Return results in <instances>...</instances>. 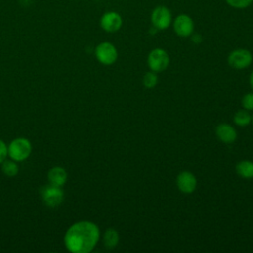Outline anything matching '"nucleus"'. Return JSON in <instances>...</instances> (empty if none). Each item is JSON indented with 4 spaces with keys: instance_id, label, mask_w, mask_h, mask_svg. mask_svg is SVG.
I'll return each mask as SVG.
<instances>
[{
    "instance_id": "a211bd4d",
    "label": "nucleus",
    "mask_w": 253,
    "mask_h": 253,
    "mask_svg": "<svg viewBox=\"0 0 253 253\" xmlns=\"http://www.w3.org/2000/svg\"><path fill=\"white\" fill-rule=\"evenodd\" d=\"M225 2L232 8L244 9L249 7L253 3V0H225Z\"/></svg>"
},
{
    "instance_id": "f8f14e48",
    "label": "nucleus",
    "mask_w": 253,
    "mask_h": 253,
    "mask_svg": "<svg viewBox=\"0 0 253 253\" xmlns=\"http://www.w3.org/2000/svg\"><path fill=\"white\" fill-rule=\"evenodd\" d=\"M47 178L51 185L61 187L66 182L67 174H66V171L62 167L54 166L49 170V172L47 174Z\"/></svg>"
},
{
    "instance_id": "f03ea898",
    "label": "nucleus",
    "mask_w": 253,
    "mask_h": 253,
    "mask_svg": "<svg viewBox=\"0 0 253 253\" xmlns=\"http://www.w3.org/2000/svg\"><path fill=\"white\" fill-rule=\"evenodd\" d=\"M31 152L32 145L27 138H16L12 140L8 146V154L15 161H23L27 159Z\"/></svg>"
},
{
    "instance_id": "aec40b11",
    "label": "nucleus",
    "mask_w": 253,
    "mask_h": 253,
    "mask_svg": "<svg viewBox=\"0 0 253 253\" xmlns=\"http://www.w3.org/2000/svg\"><path fill=\"white\" fill-rule=\"evenodd\" d=\"M8 155V147L3 140L0 139V162H3Z\"/></svg>"
},
{
    "instance_id": "9b49d317",
    "label": "nucleus",
    "mask_w": 253,
    "mask_h": 253,
    "mask_svg": "<svg viewBox=\"0 0 253 253\" xmlns=\"http://www.w3.org/2000/svg\"><path fill=\"white\" fill-rule=\"evenodd\" d=\"M215 134L223 143H232L237 138V132L235 128L228 124H220L215 128Z\"/></svg>"
},
{
    "instance_id": "f257e3e1",
    "label": "nucleus",
    "mask_w": 253,
    "mask_h": 253,
    "mask_svg": "<svg viewBox=\"0 0 253 253\" xmlns=\"http://www.w3.org/2000/svg\"><path fill=\"white\" fill-rule=\"evenodd\" d=\"M100 238L99 227L91 221H79L72 224L64 236V244L72 253H89Z\"/></svg>"
},
{
    "instance_id": "4be33fe9",
    "label": "nucleus",
    "mask_w": 253,
    "mask_h": 253,
    "mask_svg": "<svg viewBox=\"0 0 253 253\" xmlns=\"http://www.w3.org/2000/svg\"><path fill=\"white\" fill-rule=\"evenodd\" d=\"M251 122H252V125H253V116H252V118H251Z\"/></svg>"
},
{
    "instance_id": "412c9836",
    "label": "nucleus",
    "mask_w": 253,
    "mask_h": 253,
    "mask_svg": "<svg viewBox=\"0 0 253 253\" xmlns=\"http://www.w3.org/2000/svg\"><path fill=\"white\" fill-rule=\"evenodd\" d=\"M249 84H250L251 88L253 89V71L250 73V76H249Z\"/></svg>"
},
{
    "instance_id": "7ed1b4c3",
    "label": "nucleus",
    "mask_w": 253,
    "mask_h": 253,
    "mask_svg": "<svg viewBox=\"0 0 253 253\" xmlns=\"http://www.w3.org/2000/svg\"><path fill=\"white\" fill-rule=\"evenodd\" d=\"M150 21L155 29L166 30L170 27L172 23L171 11L166 6H156L151 12Z\"/></svg>"
},
{
    "instance_id": "20e7f679",
    "label": "nucleus",
    "mask_w": 253,
    "mask_h": 253,
    "mask_svg": "<svg viewBox=\"0 0 253 253\" xmlns=\"http://www.w3.org/2000/svg\"><path fill=\"white\" fill-rule=\"evenodd\" d=\"M170 62V58L168 53L162 48H154L152 49L147 56V64L151 71L161 72L164 71Z\"/></svg>"
},
{
    "instance_id": "1a4fd4ad",
    "label": "nucleus",
    "mask_w": 253,
    "mask_h": 253,
    "mask_svg": "<svg viewBox=\"0 0 253 253\" xmlns=\"http://www.w3.org/2000/svg\"><path fill=\"white\" fill-rule=\"evenodd\" d=\"M101 28L108 33L118 32L123 26L122 16L114 11L106 12L100 20Z\"/></svg>"
},
{
    "instance_id": "2eb2a0df",
    "label": "nucleus",
    "mask_w": 253,
    "mask_h": 253,
    "mask_svg": "<svg viewBox=\"0 0 253 253\" xmlns=\"http://www.w3.org/2000/svg\"><path fill=\"white\" fill-rule=\"evenodd\" d=\"M251 115L245 109L238 110L233 116V122L238 126H246L251 123Z\"/></svg>"
},
{
    "instance_id": "423d86ee",
    "label": "nucleus",
    "mask_w": 253,
    "mask_h": 253,
    "mask_svg": "<svg viewBox=\"0 0 253 253\" xmlns=\"http://www.w3.org/2000/svg\"><path fill=\"white\" fill-rule=\"evenodd\" d=\"M253 60L252 53L245 48H237L232 50L227 57L228 64L236 69H243L248 67Z\"/></svg>"
},
{
    "instance_id": "39448f33",
    "label": "nucleus",
    "mask_w": 253,
    "mask_h": 253,
    "mask_svg": "<svg viewBox=\"0 0 253 253\" xmlns=\"http://www.w3.org/2000/svg\"><path fill=\"white\" fill-rule=\"evenodd\" d=\"M95 55L100 63L104 65H111L115 63L118 58V50L113 43L104 42L97 45Z\"/></svg>"
},
{
    "instance_id": "6ab92c4d",
    "label": "nucleus",
    "mask_w": 253,
    "mask_h": 253,
    "mask_svg": "<svg viewBox=\"0 0 253 253\" xmlns=\"http://www.w3.org/2000/svg\"><path fill=\"white\" fill-rule=\"evenodd\" d=\"M242 106L247 111H253V93H247L241 100Z\"/></svg>"
},
{
    "instance_id": "ddd939ff",
    "label": "nucleus",
    "mask_w": 253,
    "mask_h": 253,
    "mask_svg": "<svg viewBox=\"0 0 253 253\" xmlns=\"http://www.w3.org/2000/svg\"><path fill=\"white\" fill-rule=\"evenodd\" d=\"M236 173L244 179L253 178V162L250 160H241L236 164Z\"/></svg>"
},
{
    "instance_id": "dca6fc26",
    "label": "nucleus",
    "mask_w": 253,
    "mask_h": 253,
    "mask_svg": "<svg viewBox=\"0 0 253 253\" xmlns=\"http://www.w3.org/2000/svg\"><path fill=\"white\" fill-rule=\"evenodd\" d=\"M18 165L11 160H4L2 163V172L8 177H14L18 174Z\"/></svg>"
},
{
    "instance_id": "0eeeda50",
    "label": "nucleus",
    "mask_w": 253,
    "mask_h": 253,
    "mask_svg": "<svg viewBox=\"0 0 253 253\" xmlns=\"http://www.w3.org/2000/svg\"><path fill=\"white\" fill-rule=\"evenodd\" d=\"M41 196L43 203L50 207H57L63 201V192L58 186L46 185L41 189Z\"/></svg>"
},
{
    "instance_id": "4468645a",
    "label": "nucleus",
    "mask_w": 253,
    "mask_h": 253,
    "mask_svg": "<svg viewBox=\"0 0 253 253\" xmlns=\"http://www.w3.org/2000/svg\"><path fill=\"white\" fill-rule=\"evenodd\" d=\"M119 233L116 229L114 228H108L103 236V241H104V245L108 248V249H113L115 248L118 243H119Z\"/></svg>"
},
{
    "instance_id": "6e6552de",
    "label": "nucleus",
    "mask_w": 253,
    "mask_h": 253,
    "mask_svg": "<svg viewBox=\"0 0 253 253\" xmlns=\"http://www.w3.org/2000/svg\"><path fill=\"white\" fill-rule=\"evenodd\" d=\"M194 21L189 15L180 14L173 21L174 32L181 38L190 37L194 32Z\"/></svg>"
},
{
    "instance_id": "9d476101",
    "label": "nucleus",
    "mask_w": 253,
    "mask_h": 253,
    "mask_svg": "<svg viewBox=\"0 0 253 253\" xmlns=\"http://www.w3.org/2000/svg\"><path fill=\"white\" fill-rule=\"evenodd\" d=\"M176 184L182 193L191 194L196 190L197 179L193 173L189 171H183L177 176Z\"/></svg>"
},
{
    "instance_id": "f3484780",
    "label": "nucleus",
    "mask_w": 253,
    "mask_h": 253,
    "mask_svg": "<svg viewBox=\"0 0 253 253\" xmlns=\"http://www.w3.org/2000/svg\"><path fill=\"white\" fill-rule=\"evenodd\" d=\"M157 75H156V72L154 71H148L144 74L143 78H142V83H143V86L147 89H152L156 86L157 84Z\"/></svg>"
}]
</instances>
